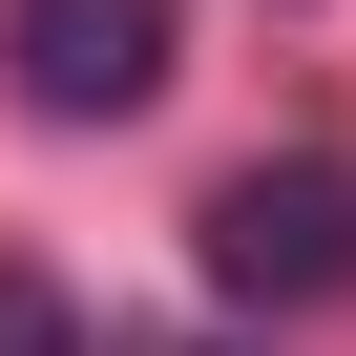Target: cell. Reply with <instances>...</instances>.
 Wrapping results in <instances>:
<instances>
[{
  "label": "cell",
  "mask_w": 356,
  "mask_h": 356,
  "mask_svg": "<svg viewBox=\"0 0 356 356\" xmlns=\"http://www.w3.org/2000/svg\"><path fill=\"white\" fill-rule=\"evenodd\" d=\"M189 252H210L231 314H335V293H356V168H314V147L231 168V189L189 210Z\"/></svg>",
  "instance_id": "obj_1"
},
{
  "label": "cell",
  "mask_w": 356,
  "mask_h": 356,
  "mask_svg": "<svg viewBox=\"0 0 356 356\" xmlns=\"http://www.w3.org/2000/svg\"><path fill=\"white\" fill-rule=\"evenodd\" d=\"M168 63H189V0H0V84L42 126H126L168 105Z\"/></svg>",
  "instance_id": "obj_2"
},
{
  "label": "cell",
  "mask_w": 356,
  "mask_h": 356,
  "mask_svg": "<svg viewBox=\"0 0 356 356\" xmlns=\"http://www.w3.org/2000/svg\"><path fill=\"white\" fill-rule=\"evenodd\" d=\"M0 356H84V314H63L42 273H0Z\"/></svg>",
  "instance_id": "obj_3"
}]
</instances>
